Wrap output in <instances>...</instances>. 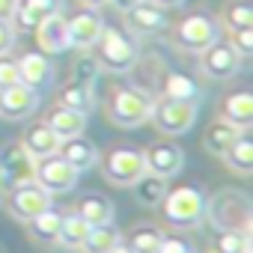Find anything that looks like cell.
<instances>
[{"mask_svg": "<svg viewBox=\"0 0 253 253\" xmlns=\"http://www.w3.org/2000/svg\"><path fill=\"white\" fill-rule=\"evenodd\" d=\"M253 206L238 191H220L211 203H206V217L217 229H247L253 226Z\"/></svg>", "mask_w": 253, "mask_h": 253, "instance_id": "obj_1", "label": "cell"}, {"mask_svg": "<svg viewBox=\"0 0 253 253\" xmlns=\"http://www.w3.org/2000/svg\"><path fill=\"white\" fill-rule=\"evenodd\" d=\"M164 214L173 226L179 229H194L206 220V197L197 188H176L170 194H164Z\"/></svg>", "mask_w": 253, "mask_h": 253, "instance_id": "obj_2", "label": "cell"}, {"mask_svg": "<svg viewBox=\"0 0 253 253\" xmlns=\"http://www.w3.org/2000/svg\"><path fill=\"white\" fill-rule=\"evenodd\" d=\"M152 95L134 86H122L116 89V95L110 98V122L119 128H137V125L149 122L152 113Z\"/></svg>", "mask_w": 253, "mask_h": 253, "instance_id": "obj_3", "label": "cell"}, {"mask_svg": "<svg viewBox=\"0 0 253 253\" xmlns=\"http://www.w3.org/2000/svg\"><path fill=\"white\" fill-rule=\"evenodd\" d=\"M95 45H98V66H104L110 72H128L137 63V45L122 30L104 27Z\"/></svg>", "mask_w": 253, "mask_h": 253, "instance_id": "obj_4", "label": "cell"}, {"mask_svg": "<svg viewBox=\"0 0 253 253\" xmlns=\"http://www.w3.org/2000/svg\"><path fill=\"white\" fill-rule=\"evenodd\" d=\"M149 119L155 122L158 131L176 137V134H185L191 125H194V119H197V104H194V101H182V98H167V95H164V101H155V104H152Z\"/></svg>", "mask_w": 253, "mask_h": 253, "instance_id": "obj_5", "label": "cell"}, {"mask_svg": "<svg viewBox=\"0 0 253 253\" xmlns=\"http://www.w3.org/2000/svg\"><path fill=\"white\" fill-rule=\"evenodd\" d=\"M36 179V158L24 149V143H6L0 149V182L6 188H18Z\"/></svg>", "mask_w": 253, "mask_h": 253, "instance_id": "obj_6", "label": "cell"}, {"mask_svg": "<svg viewBox=\"0 0 253 253\" xmlns=\"http://www.w3.org/2000/svg\"><path fill=\"white\" fill-rule=\"evenodd\" d=\"M143 173H146L143 152H134V149H116L104 161V179L116 188H131Z\"/></svg>", "mask_w": 253, "mask_h": 253, "instance_id": "obj_7", "label": "cell"}, {"mask_svg": "<svg viewBox=\"0 0 253 253\" xmlns=\"http://www.w3.org/2000/svg\"><path fill=\"white\" fill-rule=\"evenodd\" d=\"M39 104H42V92L24 86L21 81L0 89V116L3 119H12V122L27 119V116H33L39 110Z\"/></svg>", "mask_w": 253, "mask_h": 253, "instance_id": "obj_8", "label": "cell"}, {"mask_svg": "<svg viewBox=\"0 0 253 253\" xmlns=\"http://www.w3.org/2000/svg\"><path fill=\"white\" fill-rule=\"evenodd\" d=\"M176 39H179V45L185 48V51H206L209 45H214L217 39H220V27H217V21L214 18H209V15H188L182 24H179V30H176Z\"/></svg>", "mask_w": 253, "mask_h": 253, "instance_id": "obj_9", "label": "cell"}, {"mask_svg": "<svg viewBox=\"0 0 253 253\" xmlns=\"http://www.w3.org/2000/svg\"><path fill=\"white\" fill-rule=\"evenodd\" d=\"M78 179H81V173H78L69 161H63L60 155H48V158L36 161V182H39L45 191H51V194H66V191H72V188L78 185Z\"/></svg>", "mask_w": 253, "mask_h": 253, "instance_id": "obj_10", "label": "cell"}, {"mask_svg": "<svg viewBox=\"0 0 253 253\" xmlns=\"http://www.w3.org/2000/svg\"><path fill=\"white\" fill-rule=\"evenodd\" d=\"M101 30H104V21H101V15H98L95 9H89V6L81 9V12H75L72 18H66L69 48H81V51L92 48V45L98 42Z\"/></svg>", "mask_w": 253, "mask_h": 253, "instance_id": "obj_11", "label": "cell"}, {"mask_svg": "<svg viewBox=\"0 0 253 253\" xmlns=\"http://www.w3.org/2000/svg\"><path fill=\"white\" fill-rule=\"evenodd\" d=\"M9 206H12V214H15L18 220L27 223V220L36 217L39 211L51 209V191H45V188L33 179V182H27V185L12 188V200H9Z\"/></svg>", "mask_w": 253, "mask_h": 253, "instance_id": "obj_12", "label": "cell"}, {"mask_svg": "<svg viewBox=\"0 0 253 253\" xmlns=\"http://www.w3.org/2000/svg\"><path fill=\"white\" fill-rule=\"evenodd\" d=\"M200 54H203V60H200L203 72H206L209 78H214V81H226V78H232V75L241 69V57L235 54L232 45L214 42V45H209V48L200 51Z\"/></svg>", "mask_w": 253, "mask_h": 253, "instance_id": "obj_13", "label": "cell"}, {"mask_svg": "<svg viewBox=\"0 0 253 253\" xmlns=\"http://www.w3.org/2000/svg\"><path fill=\"white\" fill-rule=\"evenodd\" d=\"M143 164H146V173L161 176V179H173L185 164V152L176 143H155L143 152Z\"/></svg>", "mask_w": 253, "mask_h": 253, "instance_id": "obj_14", "label": "cell"}, {"mask_svg": "<svg viewBox=\"0 0 253 253\" xmlns=\"http://www.w3.org/2000/svg\"><path fill=\"white\" fill-rule=\"evenodd\" d=\"M18 81H21L24 86H30V89L42 92L45 86L54 84V66H51V60H48L45 54H39V51L24 54V57L18 60Z\"/></svg>", "mask_w": 253, "mask_h": 253, "instance_id": "obj_15", "label": "cell"}, {"mask_svg": "<svg viewBox=\"0 0 253 253\" xmlns=\"http://www.w3.org/2000/svg\"><path fill=\"white\" fill-rule=\"evenodd\" d=\"M63 12V0H18V12H15V27L18 30H36L45 18Z\"/></svg>", "mask_w": 253, "mask_h": 253, "instance_id": "obj_16", "label": "cell"}, {"mask_svg": "<svg viewBox=\"0 0 253 253\" xmlns=\"http://www.w3.org/2000/svg\"><path fill=\"white\" fill-rule=\"evenodd\" d=\"M128 27L131 33H140V36H152V33H161L167 27V15L161 6L149 3V0H140L137 6H131L128 12Z\"/></svg>", "mask_w": 253, "mask_h": 253, "instance_id": "obj_17", "label": "cell"}, {"mask_svg": "<svg viewBox=\"0 0 253 253\" xmlns=\"http://www.w3.org/2000/svg\"><path fill=\"white\" fill-rule=\"evenodd\" d=\"M21 143H24V149H27L36 161H42V158H48V155H57L63 140L51 131L48 122H36V125H30V128L24 131Z\"/></svg>", "mask_w": 253, "mask_h": 253, "instance_id": "obj_18", "label": "cell"}, {"mask_svg": "<svg viewBox=\"0 0 253 253\" xmlns=\"http://www.w3.org/2000/svg\"><path fill=\"white\" fill-rule=\"evenodd\" d=\"M36 39H39V48L45 54H63L69 51V33H66V18L63 12L45 18L39 27H36Z\"/></svg>", "mask_w": 253, "mask_h": 253, "instance_id": "obj_19", "label": "cell"}, {"mask_svg": "<svg viewBox=\"0 0 253 253\" xmlns=\"http://www.w3.org/2000/svg\"><path fill=\"white\" fill-rule=\"evenodd\" d=\"M57 155H60L63 161H69L78 173H84V170H89V167H95V164H98V149H95L89 140H84L81 134H78V137L63 140Z\"/></svg>", "mask_w": 253, "mask_h": 253, "instance_id": "obj_20", "label": "cell"}, {"mask_svg": "<svg viewBox=\"0 0 253 253\" xmlns=\"http://www.w3.org/2000/svg\"><path fill=\"white\" fill-rule=\"evenodd\" d=\"M48 125L60 140H69V137H78V134L86 131V113H78V110H69V107L57 104V110L48 116Z\"/></svg>", "mask_w": 253, "mask_h": 253, "instance_id": "obj_21", "label": "cell"}, {"mask_svg": "<svg viewBox=\"0 0 253 253\" xmlns=\"http://www.w3.org/2000/svg\"><path fill=\"white\" fill-rule=\"evenodd\" d=\"M223 119L235 128H250L253 125V95L250 92H232L229 98H223V107H220Z\"/></svg>", "mask_w": 253, "mask_h": 253, "instance_id": "obj_22", "label": "cell"}, {"mask_svg": "<svg viewBox=\"0 0 253 253\" xmlns=\"http://www.w3.org/2000/svg\"><path fill=\"white\" fill-rule=\"evenodd\" d=\"M241 134H244L241 128L229 125L226 119H217V122H211L209 128H206L203 146H206V152H211V155H223V152L235 143V137H241Z\"/></svg>", "mask_w": 253, "mask_h": 253, "instance_id": "obj_23", "label": "cell"}, {"mask_svg": "<svg viewBox=\"0 0 253 253\" xmlns=\"http://www.w3.org/2000/svg\"><path fill=\"white\" fill-rule=\"evenodd\" d=\"M113 203L110 200H104L101 194H86L81 203H78V209H75V214H81L89 226H98V223H113Z\"/></svg>", "mask_w": 253, "mask_h": 253, "instance_id": "obj_24", "label": "cell"}, {"mask_svg": "<svg viewBox=\"0 0 253 253\" xmlns=\"http://www.w3.org/2000/svg\"><path fill=\"white\" fill-rule=\"evenodd\" d=\"M27 223H30V232H33L36 241H42V244H57V235H60V226H63V214L54 211V209H45V211H39L36 217H30Z\"/></svg>", "mask_w": 253, "mask_h": 253, "instance_id": "obj_25", "label": "cell"}, {"mask_svg": "<svg viewBox=\"0 0 253 253\" xmlns=\"http://www.w3.org/2000/svg\"><path fill=\"white\" fill-rule=\"evenodd\" d=\"M60 107H69V110H78V113H92V107H95V92H92V86H86V84H69L63 92H60Z\"/></svg>", "mask_w": 253, "mask_h": 253, "instance_id": "obj_26", "label": "cell"}, {"mask_svg": "<svg viewBox=\"0 0 253 253\" xmlns=\"http://www.w3.org/2000/svg\"><path fill=\"white\" fill-rule=\"evenodd\" d=\"M86 232H89V223H86L81 214H69V217H63V226H60L57 244H63L66 250H84Z\"/></svg>", "mask_w": 253, "mask_h": 253, "instance_id": "obj_27", "label": "cell"}, {"mask_svg": "<svg viewBox=\"0 0 253 253\" xmlns=\"http://www.w3.org/2000/svg\"><path fill=\"white\" fill-rule=\"evenodd\" d=\"M211 253H253L247 229H220L211 241Z\"/></svg>", "mask_w": 253, "mask_h": 253, "instance_id": "obj_28", "label": "cell"}, {"mask_svg": "<svg viewBox=\"0 0 253 253\" xmlns=\"http://www.w3.org/2000/svg\"><path fill=\"white\" fill-rule=\"evenodd\" d=\"M164 95H167V98L194 101V104H200V98H203L200 84H197L194 78H188V75H179V72L167 75V81H164Z\"/></svg>", "mask_w": 253, "mask_h": 253, "instance_id": "obj_29", "label": "cell"}, {"mask_svg": "<svg viewBox=\"0 0 253 253\" xmlns=\"http://www.w3.org/2000/svg\"><path fill=\"white\" fill-rule=\"evenodd\" d=\"M131 188H134V197H137L140 206H158L164 200V194H167V179L152 176V173H143Z\"/></svg>", "mask_w": 253, "mask_h": 253, "instance_id": "obj_30", "label": "cell"}, {"mask_svg": "<svg viewBox=\"0 0 253 253\" xmlns=\"http://www.w3.org/2000/svg\"><path fill=\"white\" fill-rule=\"evenodd\" d=\"M119 241H122V235H119V229L113 223H98V226H89L86 241H84V250H89V253H107Z\"/></svg>", "mask_w": 253, "mask_h": 253, "instance_id": "obj_31", "label": "cell"}, {"mask_svg": "<svg viewBox=\"0 0 253 253\" xmlns=\"http://www.w3.org/2000/svg\"><path fill=\"white\" fill-rule=\"evenodd\" d=\"M226 161V167H232L235 173H253V143L241 134L235 137V143L220 155Z\"/></svg>", "mask_w": 253, "mask_h": 253, "instance_id": "obj_32", "label": "cell"}, {"mask_svg": "<svg viewBox=\"0 0 253 253\" xmlns=\"http://www.w3.org/2000/svg\"><path fill=\"white\" fill-rule=\"evenodd\" d=\"M161 238H164V232L158 226H140L128 238V250L131 253H155L158 244H161Z\"/></svg>", "mask_w": 253, "mask_h": 253, "instance_id": "obj_33", "label": "cell"}, {"mask_svg": "<svg viewBox=\"0 0 253 253\" xmlns=\"http://www.w3.org/2000/svg\"><path fill=\"white\" fill-rule=\"evenodd\" d=\"M229 30H238V27H253V9L247 3H229L226 12H223Z\"/></svg>", "mask_w": 253, "mask_h": 253, "instance_id": "obj_34", "label": "cell"}, {"mask_svg": "<svg viewBox=\"0 0 253 253\" xmlns=\"http://www.w3.org/2000/svg\"><path fill=\"white\" fill-rule=\"evenodd\" d=\"M98 72H101V66H98V60H92V57H81V60L75 63V81H78V84L95 86Z\"/></svg>", "mask_w": 253, "mask_h": 253, "instance_id": "obj_35", "label": "cell"}, {"mask_svg": "<svg viewBox=\"0 0 253 253\" xmlns=\"http://www.w3.org/2000/svg\"><path fill=\"white\" fill-rule=\"evenodd\" d=\"M229 45L235 48L238 57H250L253 54V27H238L229 33Z\"/></svg>", "mask_w": 253, "mask_h": 253, "instance_id": "obj_36", "label": "cell"}, {"mask_svg": "<svg viewBox=\"0 0 253 253\" xmlns=\"http://www.w3.org/2000/svg\"><path fill=\"white\" fill-rule=\"evenodd\" d=\"M155 253H197V250H194V244H191L188 238H179V235H164Z\"/></svg>", "mask_w": 253, "mask_h": 253, "instance_id": "obj_37", "label": "cell"}, {"mask_svg": "<svg viewBox=\"0 0 253 253\" xmlns=\"http://www.w3.org/2000/svg\"><path fill=\"white\" fill-rule=\"evenodd\" d=\"M15 81H18V60L3 54V57H0V89L15 84Z\"/></svg>", "mask_w": 253, "mask_h": 253, "instance_id": "obj_38", "label": "cell"}, {"mask_svg": "<svg viewBox=\"0 0 253 253\" xmlns=\"http://www.w3.org/2000/svg\"><path fill=\"white\" fill-rule=\"evenodd\" d=\"M15 36H18V30L12 27V21H0V57L15 48Z\"/></svg>", "mask_w": 253, "mask_h": 253, "instance_id": "obj_39", "label": "cell"}, {"mask_svg": "<svg viewBox=\"0 0 253 253\" xmlns=\"http://www.w3.org/2000/svg\"><path fill=\"white\" fill-rule=\"evenodd\" d=\"M18 12V0H0V21H12Z\"/></svg>", "mask_w": 253, "mask_h": 253, "instance_id": "obj_40", "label": "cell"}, {"mask_svg": "<svg viewBox=\"0 0 253 253\" xmlns=\"http://www.w3.org/2000/svg\"><path fill=\"white\" fill-rule=\"evenodd\" d=\"M107 3H113L119 12H128L131 6H137V3H140V0H107Z\"/></svg>", "mask_w": 253, "mask_h": 253, "instance_id": "obj_41", "label": "cell"}, {"mask_svg": "<svg viewBox=\"0 0 253 253\" xmlns=\"http://www.w3.org/2000/svg\"><path fill=\"white\" fill-rule=\"evenodd\" d=\"M149 3H155V6H161V9H167V6H182L185 0H149Z\"/></svg>", "mask_w": 253, "mask_h": 253, "instance_id": "obj_42", "label": "cell"}, {"mask_svg": "<svg viewBox=\"0 0 253 253\" xmlns=\"http://www.w3.org/2000/svg\"><path fill=\"white\" fill-rule=\"evenodd\" d=\"M107 253H131V250H128V244H122V241H119V244H116V247H110Z\"/></svg>", "mask_w": 253, "mask_h": 253, "instance_id": "obj_43", "label": "cell"}, {"mask_svg": "<svg viewBox=\"0 0 253 253\" xmlns=\"http://www.w3.org/2000/svg\"><path fill=\"white\" fill-rule=\"evenodd\" d=\"M84 3H86L89 9H98V6H104V3H107V0H84Z\"/></svg>", "mask_w": 253, "mask_h": 253, "instance_id": "obj_44", "label": "cell"}, {"mask_svg": "<svg viewBox=\"0 0 253 253\" xmlns=\"http://www.w3.org/2000/svg\"><path fill=\"white\" fill-rule=\"evenodd\" d=\"M86 253H89V250H86Z\"/></svg>", "mask_w": 253, "mask_h": 253, "instance_id": "obj_45", "label": "cell"}]
</instances>
